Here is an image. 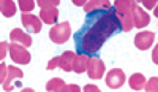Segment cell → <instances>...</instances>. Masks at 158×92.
<instances>
[{"mask_svg": "<svg viewBox=\"0 0 158 92\" xmlns=\"http://www.w3.org/2000/svg\"><path fill=\"white\" fill-rule=\"evenodd\" d=\"M118 32H122V27L114 7H111L109 10L89 13L81 29L74 33V45L77 54L97 57L103 45Z\"/></svg>", "mask_w": 158, "mask_h": 92, "instance_id": "obj_1", "label": "cell"}, {"mask_svg": "<svg viewBox=\"0 0 158 92\" xmlns=\"http://www.w3.org/2000/svg\"><path fill=\"white\" fill-rule=\"evenodd\" d=\"M135 7L136 2H133V0H117L114 3V10L118 21H120L122 32H130L135 27Z\"/></svg>", "mask_w": 158, "mask_h": 92, "instance_id": "obj_2", "label": "cell"}, {"mask_svg": "<svg viewBox=\"0 0 158 92\" xmlns=\"http://www.w3.org/2000/svg\"><path fill=\"white\" fill-rule=\"evenodd\" d=\"M70 33H71L70 24L68 22H60V24H56L54 27L49 30V38L52 40V43L62 45L70 38Z\"/></svg>", "mask_w": 158, "mask_h": 92, "instance_id": "obj_3", "label": "cell"}, {"mask_svg": "<svg viewBox=\"0 0 158 92\" xmlns=\"http://www.w3.org/2000/svg\"><path fill=\"white\" fill-rule=\"evenodd\" d=\"M10 56H11L13 62L21 64V65L29 64L30 59H32L30 54H29V51L25 49L22 45H16V43H11L10 45Z\"/></svg>", "mask_w": 158, "mask_h": 92, "instance_id": "obj_4", "label": "cell"}, {"mask_svg": "<svg viewBox=\"0 0 158 92\" xmlns=\"http://www.w3.org/2000/svg\"><path fill=\"white\" fill-rule=\"evenodd\" d=\"M87 75L90 80H100L104 75V64L100 57H90L87 65Z\"/></svg>", "mask_w": 158, "mask_h": 92, "instance_id": "obj_5", "label": "cell"}, {"mask_svg": "<svg viewBox=\"0 0 158 92\" xmlns=\"http://www.w3.org/2000/svg\"><path fill=\"white\" fill-rule=\"evenodd\" d=\"M106 84L111 89H118L125 84V73L120 68H114L106 75Z\"/></svg>", "mask_w": 158, "mask_h": 92, "instance_id": "obj_6", "label": "cell"}, {"mask_svg": "<svg viewBox=\"0 0 158 92\" xmlns=\"http://www.w3.org/2000/svg\"><path fill=\"white\" fill-rule=\"evenodd\" d=\"M21 21H22V25L30 33H40V32H41V19H40V18L24 13V15L21 16Z\"/></svg>", "mask_w": 158, "mask_h": 92, "instance_id": "obj_7", "label": "cell"}, {"mask_svg": "<svg viewBox=\"0 0 158 92\" xmlns=\"http://www.w3.org/2000/svg\"><path fill=\"white\" fill-rule=\"evenodd\" d=\"M155 40V33L153 32H139L136 37H135V45L138 49H142V51H146L152 46Z\"/></svg>", "mask_w": 158, "mask_h": 92, "instance_id": "obj_8", "label": "cell"}, {"mask_svg": "<svg viewBox=\"0 0 158 92\" xmlns=\"http://www.w3.org/2000/svg\"><path fill=\"white\" fill-rule=\"evenodd\" d=\"M10 40L11 43H16V45H22L24 48H27L32 45V38L29 33H25L19 29H15V30H11L10 32Z\"/></svg>", "mask_w": 158, "mask_h": 92, "instance_id": "obj_9", "label": "cell"}, {"mask_svg": "<svg viewBox=\"0 0 158 92\" xmlns=\"http://www.w3.org/2000/svg\"><path fill=\"white\" fill-rule=\"evenodd\" d=\"M111 8V2L108 0H89L84 5V11L87 13H92V11H100V10H109Z\"/></svg>", "mask_w": 158, "mask_h": 92, "instance_id": "obj_10", "label": "cell"}, {"mask_svg": "<svg viewBox=\"0 0 158 92\" xmlns=\"http://www.w3.org/2000/svg\"><path fill=\"white\" fill-rule=\"evenodd\" d=\"M133 15H135V27L142 29V27H146V25H149L150 18H149V15L146 11H142V8L139 5L135 7V13H133Z\"/></svg>", "mask_w": 158, "mask_h": 92, "instance_id": "obj_11", "label": "cell"}, {"mask_svg": "<svg viewBox=\"0 0 158 92\" xmlns=\"http://www.w3.org/2000/svg\"><path fill=\"white\" fill-rule=\"evenodd\" d=\"M22 76H24V73H22L19 68H16V67H8L6 81L2 84V86H3V90H6V92L13 90V80H15V78H22Z\"/></svg>", "mask_w": 158, "mask_h": 92, "instance_id": "obj_12", "label": "cell"}, {"mask_svg": "<svg viewBox=\"0 0 158 92\" xmlns=\"http://www.w3.org/2000/svg\"><path fill=\"white\" fill-rule=\"evenodd\" d=\"M89 59L87 56L84 54H79L74 57V62H73V72H76L77 75H81L84 72H87V65H89Z\"/></svg>", "mask_w": 158, "mask_h": 92, "instance_id": "obj_13", "label": "cell"}, {"mask_svg": "<svg viewBox=\"0 0 158 92\" xmlns=\"http://www.w3.org/2000/svg\"><path fill=\"white\" fill-rule=\"evenodd\" d=\"M74 57H76V54H74V52H71V51L63 52L62 57H60V68L65 70V72H71V70H73Z\"/></svg>", "mask_w": 158, "mask_h": 92, "instance_id": "obj_14", "label": "cell"}, {"mask_svg": "<svg viewBox=\"0 0 158 92\" xmlns=\"http://www.w3.org/2000/svg\"><path fill=\"white\" fill-rule=\"evenodd\" d=\"M40 18H41V21L46 22V24H54V22H57L59 11H57V8H54V10H40Z\"/></svg>", "mask_w": 158, "mask_h": 92, "instance_id": "obj_15", "label": "cell"}, {"mask_svg": "<svg viewBox=\"0 0 158 92\" xmlns=\"http://www.w3.org/2000/svg\"><path fill=\"white\" fill-rule=\"evenodd\" d=\"M0 11L5 18H11L16 15V3L11 0H2L0 2Z\"/></svg>", "mask_w": 158, "mask_h": 92, "instance_id": "obj_16", "label": "cell"}, {"mask_svg": "<svg viewBox=\"0 0 158 92\" xmlns=\"http://www.w3.org/2000/svg\"><path fill=\"white\" fill-rule=\"evenodd\" d=\"M130 87L135 89V90H141L144 86H146V78H144L142 73H135L130 76Z\"/></svg>", "mask_w": 158, "mask_h": 92, "instance_id": "obj_17", "label": "cell"}, {"mask_svg": "<svg viewBox=\"0 0 158 92\" xmlns=\"http://www.w3.org/2000/svg\"><path fill=\"white\" fill-rule=\"evenodd\" d=\"M65 87H67V84H65V81L60 80V78H52V80H49L48 84H46L48 92H62Z\"/></svg>", "mask_w": 158, "mask_h": 92, "instance_id": "obj_18", "label": "cell"}, {"mask_svg": "<svg viewBox=\"0 0 158 92\" xmlns=\"http://www.w3.org/2000/svg\"><path fill=\"white\" fill-rule=\"evenodd\" d=\"M59 3V0H38L40 10H54Z\"/></svg>", "mask_w": 158, "mask_h": 92, "instance_id": "obj_19", "label": "cell"}, {"mask_svg": "<svg viewBox=\"0 0 158 92\" xmlns=\"http://www.w3.org/2000/svg\"><path fill=\"white\" fill-rule=\"evenodd\" d=\"M146 90L147 92H158V78L156 76H153V78H150V80L146 83Z\"/></svg>", "mask_w": 158, "mask_h": 92, "instance_id": "obj_20", "label": "cell"}, {"mask_svg": "<svg viewBox=\"0 0 158 92\" xmlns=\"http://www.w3.org/2000/svg\"><path fill=\"white\" fill-rule=\"evenodd\" d=\"M18 7L22 10V11H32L33 7H35V2H32V0H19L18 2Z\"/></svg>", "mask_w": 158, "mask_h": 92, "instance_id": "obj_21", "label": "cell"}, {"mask_svg": "<svg viewBox=\"0 0 158 92\" xmlns=\"http://www.w3.org/2000/svg\"><path fill=\"white\" fill-rule=\"evenodd\" d=\"M8 52H10V45L6 42H0V59H2V62L8 56Z\"/></svg>", "mask_w": 158, "mask_h": 92, "instance_id": "obj_22", "label": "cell"}, {"mask_svg": "<svg viewBox=\"0 0 158 92\" xmlns=\"http://www.w3.org/2000/svg\"><path fill=\"white\" fill-rule=\"evenodd\" d=\"M6 76H8V67L2 62V65H0V83H5L6 81Z\"/></svg>", "mask_w": 158, "mask_h": 92, "instance_id": "obj_23", "label": "cell"}, {"mask_svg": "<svg viewBox=\"0 0 158 92\" xmlns=\"http://www.w3.org/2000/svg\"><path fill=\"white\" fill-rule=\"evenodd\" d=\"M57 67H60V57H54V59H51L46 68H48V70H54V68H57Z\"/></svg>", "mask_w": 158, "mask_h": 92, "instance_id": "obj_24", "label": "cell"}, {"mask_svg": "<svg viewBox=\"0 0 158 92\" xmlns=\"http://www.w3.org/2000/svg\"><path fill=\"white\" fill-rule=\"evenodd\" d=\"M82 92H100V89L97 86H94V84H87V86H84Z\"/></svg>", "mask_w": 158, "mask_h": 92, "instance_id": "obj_25", "label": "cell"}, {"mask_svg": "<svg viewBox=\"0 0 158 92\" xmlns=\"http://www.w3.org/2000/svg\"><path fill=\"white\" fill-rule=\"evenodd\" d=\"M65 92H81V89H79V86H76V84H68L67 89H65Z\"/></svg>", "mask_w": 158, "mask_h": 92, "instance_id": "obj_26", "label": "cell"}, {"mask_svg": "<svg viewBox=\"0 0 158 92\" xmlns=\"http://www.w3.org/2000/svg\"><path fill=\"white\" fill-rule=\"evenodd\" d=\"M144 5H146L147 8H153V5H156V2H155V0H150V2H142Z\"/></svg>", "mask_w": 158, "mask_h": 92, "instance_id": "obj_27", "label": "cell"}, {"mask_svg": "<svg viewBox=\"0 0 158 92\" xmlns=\"http://www.w3.org/2000/svg\"><path fill=\"white\" fill-rule=\"evenodd\" d=\"M73 3H74V5H85V2H84V0H81V2H79V0H74Z\"/></svg>", "mask_w": 158, "mask_h": 92, "instance_id": "obj_28", "label": "cell"}, {"mask_svg": "<svg viewBox=\"0 0 158 92\" xmlns=\"http://www.w3.org/2000/svg\"><path fill=\"white\" fill-rule=\"evenodd\" d=\"M152 59H153V62H155V64L158 62V60H156V49L153 51V54H152Z\"/></svg>", "mask_w": 158, "mask_h": 92, "instance_id": "obj_29", "label": "cell"}, {"mask_svg": "<svg viewBox=\"0 0 158 92\" xmlns=\"http://www.w3.org/2000/svg\"><path fill=\"white\" fill-rule=\"evenodd\" d=\"M21 92H35L33 89H30V87H25V89H22Z\"/></svg>", "mask_w": 158, "mask_h": 92, "instance_id": "obj_30", "label": "cell"}]
</instances>
